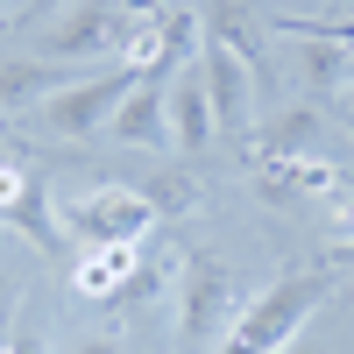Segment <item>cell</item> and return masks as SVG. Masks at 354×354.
Returning a JSON list of instances; mask_svg holds the SVG:
<instances>
[{"mask_svg": "<svg viewBox=\"0 0 354 354\" xmlns=\"http://www.w3.org/2000/svg\"><path fill=\"white\" fill-rule=\"evenodd\" d=\"M319 113L312 106H277L270 113V128H255L248 135V149H255V163H283V156H319Z\"/></svg>", "mask_w": 354, "mask_h": 354, "instance_id": "8fae6325", "label": "cell"}, {"mask_svg": "<svg viewBox=\"0 0 354 354\" xmlns=\"http://www.w3.org/2000/svg\"><path fill=\"white\" fill-rule=\"evenodd\" d=\"M142 28L121 15V0H71V15L43 28V57H128Z\"/></svg>", "mask_w": 354, "mask_h": 354, "instance_id": "5b68a950", "label": "cell"}, {"mask_svg": "<svg viewBox=\"0 0 354 354\" xmlns=\"http://www.w3.org/2000/svg\"><path fill=\"white\" fill-rule=\"evenodd\" d=\"M0 227H15L36 255H64V241H57V213H50V177L21 170V163H0Z\"/></svg>", "mask_w": 354, "mask_h": 354, "instance_id": "52a82bcc", "label": "cell"}, {"mask_svg": "<svg viewBox=\"0 0 354 354\" xmlns=\"http://www.w3.org/2000/svg\"><path fill=\"white\" fill-rule=\"evenodd\" d=\"M255 192L270 205H305V198H340L347 170H333L326 156H283V163H255Z\"/></svg>", "mask_w": 354, "mask_h": 354, "instance_id": "ba28073f", "label": "cell"}, {"mask_svg": "<svg viewBox=\"0 0 354 354\" xmlns=\"http://www.w3.org/2000/svg\"><path fill=\"white\" fill-rule=\"evenodd\" d=\"M57 8H71V0H36V8H28V15H57Z\"/></svg>", "mask_w": 354, "mask_h": 354, "instance_id": "d6986e66", "label": "cell"}, {"mask_svg": "<svg viewBox=\"0 0 354 354\" xmlns=\"http://www.w3.org/2000/svg\"><path fill=\"white\" fill-rule=\"evenodd\" d=\"M198 21H205V36H198L192 64L205 78V100H213V128L248 149V135H255V78H262L255 36H248L241 8H220V0H213V15H198Z\"/></svg>", "mask_w": 354, "mask_h": 354, "instance_id": "6da1fadb", "label": "cell"}, {"mask_svg": "<svg viewBox=\"0 0 354 354\" xmlns=\"http://www.w3.org/2000/svg\"><path fill=\"white\" fill-rule=\"evenodd\" d=\"M283 354H319V340H305V333H298V340H290Z\"/></svg>", "mask_w": 354, "mask_h": 354, "instance_id": "ac0fdd59", "label": "cell"}, {"mask_svg": "<svg viewBox=\"0 0 354 354\" xmlns=\"http://www.w3.org/2000/svg\"><path fill=\"white\" fill-rule=\"evenodd\" d=\"M57 93V71H43V64H0V113H36L43 100Z\"/></svg>", "mask_w": 354, "mask_h": 354, "instance_id": "4fadbf2b", "label": "cell"}, {"mask_svg": "<svg viewBox=\"0 0 354 354\" xmlns=\"http://www.w3.org/2000/svg\"><path fill=\"white\" fill-rule=\"evenodd\" d=\"M71 354H121V333H85Z\"/></svg>", "mask_w": 354, "mask_h": 354, "instance_id": "e0dca14e", "label": "cell"}, {"mask_svg": "<svg viewBox=\"0 0 354 354\" xmlns=\"http://www.w3.org/2000/svg\"><path fill=\"white\" fill-rule=\"evenodd\" d=\"M163 8H177V0H121V15H128L135 28H142V21H156Z\"/></svg>", "mask_w": 354, "mask_h": 354, "instance_id": "2e32d148", "label": "cell"}, {"mask_svg": "<svg viewBox=\"0 0 354 354\" xmlns=\"http://www.w3.org/2000/svg\"><path fill=\"white\" fill-rule=\"evenodd\" d=\"M163 283H170V270H163V262H135V277L113 290L106 305H142V298H149V290H163Z\"/></svg>", "mask_w": 354, "mask_h": 354, "instance_id": "5bb4252c", "label": "cell"}, {"mask_svg": "<svg viewBox=\"0 0 354 354\" xmlns=\"http://www.w3.org/2000/svg\"><path fill=\"white\" fill-rule=\"evenodd\" d=\"M347 128H354V113H347Z\"/></svg>", "mask_w": 354, "mask_h": 354, "instance_id": "44dd1931", "label": "cell"}, {"mask_svg": "<svg viewBox=\"0 0 354 354\" xmlns=\"http://www.w3.org/2000/svg\"><path fill=\"white\" fill-rule=\"evenodd\" d=\"M241 305H248L241 270L213 248H185V262H177V340H185V354H213L220 333L241 319Z\"/></svg>", "mask_w": 354, "mask_h": 354, "instance_id": "3957f363", "label": "cell"}, {"mask_svg": "<svg viewBox=\"0 0 354 354\" xmlns=\"http://www.w3.org/2000/svg\"><path fill=\"white\" fill-rule=\"evenodd\" d=\"M163 93H170L163 78H142L135 93L113 106L106 135H113V142H128V149H170V106H163Z\"/></svg>", "mask_w": 354, "mask_h": 354, "instance_id": "9c48e42d", "label": "cell"}, {"mask_svg": "<svg viewBox=\"0 0 354 354\" xmlns=\"http://www.w3.org/2000/svg\"><path fill=\"white\" fill-rule=\"evenodd\" d=\"M340 113H354V85H347V93H340Z\"/></svg>", "mask_w": 354, "mask_h": 354, "instance_id": "ffe728a7", "label": "cell"}, {"mask_svg": "<svg viewBox=\"0 0 354 354\" xmlns=\"http://www.w3.org/2000/svg\"><path fill=\"white\" fill-rule=\"evenodd\" d=\"M135 85H142V71L121 57L113 71L85 78V85H57V93H50L36 113H28V121H36V128H50V135H71V142H78V135H100V128L113 121V106H121Z\"/></svg>", "mask_w": 354, "mask_h": 354, "instance_id": "277c9868", "label": "cell"}, {"mask_svg": "<svg viewBox=\"0 0 354 354\" xmlns=\"http://www.w3.org/2000/svg\"><path fill=\"white\" fill-rule=\"evenodd\" d=\"M163 213L149 198H142L135 185H100V192H85L78 205H64V227L78 234L85 248H106V241H142Z\"/></svg>", "mask_w": 354, "mask_h": 354, "instance_id": "8992f818", "label": "cell"}, {"mask_svg": "<svg viewBox=\"0 0 354 354\" xmlns=\"http://www.w3.org/2000/svg\"><path fill=\"white\" fill-rule=\"evenodd\" d=\"M163 106H170V142L185 156H198V149H213V100H205V78H198V64H185L170 78V93H163Z\"/></svg>", "mask_w": 354, "mask_h": 354, "instance_id": "30bf717a", "label": "cell"}, {"mask_svg": "<svg viewBox=\"0 0 354 354\" xmlns=\"http://www.w3.org/2000/svg\"><path fill=\"white\" fill-rule=\"evenodd\" d=\"M135 262H142V241H106V248H85L71 262V290L78 298H113L128 277H135Z\"/></svg>", "mask_w": 354, "mask_h": 354, "instance_id": "7c38bea8", "label": "cell"}, {"mask_svg": "<svg viewBox=\"0 0 354 354\" xmlns=\"http://www.w3.org/2000/svg\"><path fill=\"white\" fill-rule=\"evenodd\" d=\"M15 298H21V283H15V277H0V354H8V340H15V312H21Z\"/></svg>", "mask_w": 354, "mask_h": 354, "instance_id": "9a60e30c", "label": "cell"}, {"mask_svg": "<svg viewBox=\"0 0 354 354\" xmlns=\"http://www.w3.org/2000/svg\"><path fill=\"white\" fill-rule=\"evenodd\" d=\"M319 298H326V270H283L277 283H262L255 298L241 305V319L220 333L213 354H283L290 340L312 326Z\"/></svg>", "mask_w": 354, "mask_h": 354, "instance_id": "7a4b0ae2", "label": "cell"}]
</instances>
